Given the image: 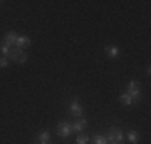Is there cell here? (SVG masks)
I'll return each instance as SVG.
<instances>
[{
  "instance_id": "1",
  "label": "cell",
  "mask_w": 151,
  "mask_h": 144,
  "mask_svg": "<svg viewBox=\"0 0 151 144\" xmlns=\"http://www.w3.org/2000/svg\"><path fill=\"white\" fill-rule=\"evenodd\" d=\"M125 93L134 99V104L140 103L142 101V93H140V83L137 80H130L125 86Z\"/></svg>"
},
{
  "instance_id": "2",
  "label": "cell",
  "mask_w": 151,
  "mask_h": 144,
  "mask_svg": "<svg viewBox=\"0 0 151 144\" xmlns=\"http://www.w3.org/2000/svg\"><path fill=\"white\" fill-rule=\"evenodd\" d=\"M106 139L108 143H116V144H122L124 143V133L121 128L117 127H111L106 133Z\"/></svg>"
},
{
  "instance_id": "3",
  "label": "cell",
  "mask_w": 151,
  "mask_h": 144,
  "mask_svg": "<svg viewBox=\"0 0 151 144\" xmlns=\"http://www.w3.org/2000/svg\"><path fill=\"white\" fill-rule=\"evenodd\" d=\"M8 59H13V61H16V63L23 64V63H26V61H27V53L24 51V50H21V48L12 46V50H10V56H8Z\"/></svg>"
},
{
  "instance_id": "4",
  "label": "cell",
  "mask_w": 151,
  "mask_h": 144,
  "mask_svg": "<svg viewBox=\"0 0 151 144\" xmlns=\"http://www.w3.org/2000/svg\"><path fill=\"white\" fill-rule=\"evenodd\" d=\"M56 135H58L60 138H69V136L73 135L71 123H68V122H61L58 127H56Z\"/></svg>"
},
{
  "instance_id": "5",
  "label": "cell",
  "mask_w": 151,
  "mask_h": 144,
  "mask_svg": "<svg viewBox=\"0 0 151 144\" xmlns=\"http://www.w3.org/2000/svg\"><path fill=\"white\" fill-rule=\"evenodd\" d=\"M69 114L73 115V117H76V118H81V117H82L84 110H82V106L79 104L77 99L71 101V104H69Z\"/></svg>"
},
{
  "instance_id": "6",
  "label": "cell",
  "mask_w": 151,
  "mask_h": 144,
  "mask_svg": "<svg viewBox=\"0 0 151 144\" xmlns=\"http://www.w3.org/2000/svg\"><path fill=\"white\" fill-rule=\"evenodd\" d=\"M87 125H88V122L85 120V118L81 117V118H77L74 123H71V128H73V133L76 131V133H79V135H81V133L87 128Z\"/></svg>"
},
{
  "instance_id": "7",
  "label": "cell",
  "mask_w": 151,
  "mask_h": 144,
  "mask_svg": "<svg viewBox=\"0 0 151 144\" xmlns=\"http://www.w3.org/2000/svg\"><path fill=\"white\" fill-rule=\"evenodd\" d=\"M31 45V38L29 37H26V35H18V38H16V43H15V46L16 48H27V46Z\"/></svg>"
},
{
  "instance_id": "8",
  "label": "cell",
  "mask_w": 151,
  "mask_h": 144,
  "mask_svg": "<svg viewBox=\"0 0 151 144\" xmlns=\"http://www.w3.org/2000/svg\"><path fill=\"white\" fill-rule=\"evenodd\" d=\"M16 38H18V35L15 34V32H6L5 34V37H3V43L5 45H8V46H15V43H16Z\"/></svg>"
},
{
  "instance_id": "9",
  "label": "cell",
  "mask_w": 151,
  "mask_h": 144,
  "mask_svg": "<svg viewBox=\"0 0 151 144\" xmlns=\"http://www.w3.org/2000/svg\"><path fill=\"white\" fill-rule=\"evenodd\" d=\"M105 53L108 55V58L116 59V58L119 56V48H117V46H114V45H109V46H106V48H105Z\"/></svg>"
},
{
  "instance_id": "10",
  "label": "cell",
  "mask_w": 151,
  "mask_h": 144,
  "mask_svg": "<svg viewBox=\"0 0 151 144\" xmlns=\"http://www.w3.org/2000/svg\"><path fill=\"white\" fill-rule=\"evenodd\" d=\"M35 141H37L39 144H42V143H50V131H47V130L40 131V133H39V136L35 138Z\"/></svg>"
},
{
  "instance_id": "11",
  "label": "cell",
  "mask_w": 151,
  "mask_h": 144,
  "mask_svg": "<svg viewBox=\"0 0 151 144\" xmlns=\"http://www.w3.org/2000/svg\"><path fill=\"white\" fill-rule=\"evenodd\" d=\"M119 101H121L122 104H124V106H132V104H134V99H132L130 96L127 95V93H121Z\"/></svg>"
},
{
  "instance_id": "12",
  "label": "cell",
  "mask_w": 151,
  "mask_h": 144,
  "mask_svg": "<svg viewBox=\"0 0 151 144\" xmlns=\"http://www.w3.org/2000/svg\"><path fill=\"white\" fill-rule=\"evenodd\" d=\"M127 138H129V141H130L132 144H137V143H138V139H140V135L135 131V130H129Z\"/></svg>"
},
{
  "instance_id": "13",
  "label": "cell",
  "mask_w": 151,
  "mask_h": 144,
  "mask_svg": "<svg viewBox=\"0 0 151 144\" xmlns=\"http://www.w3.org/2000/svg\"><path fill=\"white\" fill-rule=\"evenodd\" d=\"M92 143L93 144H108V139H106V136H103V135H95L92 138Z\"/></svg>"
},
{
  "instance_id": "14",
  "label": "cell",
  "mask_w": 151,
  "mask_h": 144,
  "mask_svg": "<svg viewBox=\"0 0 151 144\" xmlns=\"http://www.w3.org/2000/svg\"><path fill=\"white\" fill-rule=\"evenodd\" d=\"M88 143V136L84 135V133H81V135H77V138H76V144H87Z\"/></svg>"
},
{
  "instance_id": "15",
  "label": "cell",
  "mask_w": 151,
  "mask_h": 144,
  "mask_svg": "<svg viewBox=\"0 0 151 144\" xmlns=\"http://www.w3.org/2000/svg\"><path fill=\"white\" fill-rule=\"evenodd\" d=\"M10 50H12V46H8V45H5V43H0V51L3 53V56L5 58H8L10 56Z\"/></svg>"
},
{
  "instance_id": "16",
  "label": "cell",
  "mask_w": 151,
  "mask_h": 144,
  "mask_svg": "<svg viewBox=\"0 0 151 144\" xmlns=\"http://www.w3.org/2000/svg\"><path fill=\"white\" fill-rule=\"evenodd\" d=\"M0 67H2V69H5V67H8V58H5V56H0Z\"/></svg>"
},
{
  "instance_id": "17",
  "label": "cell",
  "mask_w": 151,
  "mask_h": 144,
  "mask_svg": "<svg viewBox=\"0 0 151 144\" xmlns=\"http://www.w3.org/2000/svg\"><path fill=\"white\" fill-rule=\"evenodd\" d=\"M108 144H116V143H108Z\"/></svg>"
},
{
  "instance_id": "18",
  "label": "cell",
  "mask_w": 151,
  "mask_h": 144,
  "mask_svg": "<svg viewBox=\"0 0 151 144\" xmlns=\"http://www.w3.org/2000/svg\"><path fill=\"white\" fill-rule=\"evenodd\" d=\"M42 144H50V143H42Z\"/></svg>"
}]
</instances>
